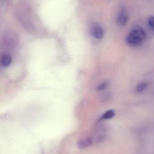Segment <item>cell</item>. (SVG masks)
I'll use <instances>...</instances> for the list:
<instances>
[{
    "instance_id": "cell-1",
    "label": "cell",
    "mask_w": 154,
    "mask_h": 154,
    "mask_svg": "<svg viewBox=\"0 0 154 154\" xmlns=\"http://www.w3.org/2000/svg\"><path fill=\"white\" fill-rule=\"evenodd\" d=\"M146 38V34L141 27L134 28L127 36V42L129 46L136 47L141 45Z\"/></svg>"
},
{
    "instance_id": "cell-2",
    "label": "cell",
    "mask_w": 154,
    "mask_h": 154,
    "mask_svg": "<svg viewBox=\"0 0 154 154\" xmlns=\"http://www.w3.org/2000/svg\"><path fill=\"white\" fill-rule=\"evenodd\" d=\"M91 32L92 35L96 38L100 39L104 37V32L103 29L100 26L96 25L94 26L92 28Z\"/></svg>"
},
{
    "instance_id": "cell-3",
    "label": "cell",
    "mask_w": 154,
    "mask_h": 154,
    "mask_svg": "<svg viewBox=\"0 0 154 154\" xmlns=\"http://www.w3.org/2000/svg\"><path fill=\"white\" fill-rule=\"evenodd\" d=\"M127 17L126 12L124 10L121 11L117 19V23L120 26H124L127 22Z\"/></svg>"
},
{
    "instance_id": "cell-4",
    "label": "cell",
    "mask_w": 154,
    "mask_h": 154,
    "mask_svg": "<svg viewBox=\"0 0 154 154\" xmlns=\"http://www.w3.org/2000/svg\"><path fill=\"white\" fill-rule=\"evenodd\" d=\"M11 57L8 55H4L1 58V64L5 67L9 66L11 63Z\"/></svg>"
},
{
    "instance_id": "cell-5",
    "label": "cell",
    "mask_w": 154,
    "mask_h": 154,
    "mask_svg": "<svg viewBox=\"0 0 154 154\" xmlns=\"http://www.w3.org/2000/svg\"><path fill=\"white\" fill-rule=\"evenodd\" d=\"M115 116V112L113 110H108L105 112L102 118L105 119H109L113 118Z\"/></svg>"
},
{
    "instance_id": "cell-6",
    "label": "cell",
    "mask_w": 154,
    "mask_h": 154,
    "mask_svg": "<svg viewBox=\"0 0 154 154\" xmlns=\"http://www.w3.org/2000/svg\"><path fill=\"white\" fill-rule=\"evenodd\" d=\"M91 143V140L90 139H86V140H82L79 142L78 145L79 148H83L90 145Z\"/></svg>"
},
{
    "instance_id": "cell-7",
    "label": "cell",
    "mask_w": 154,
    "mask_h": 154,
    "mask_svg": "<svg viewBox=\"0 0 154 154\" xmlns=\"http://www.w3.org/2000/svg\"><path fill=\"white\" fill-rule=\"evenodd\" d=\"M147 85H148V83L146 82H143L140 83L137 88V91L138 92H141L143 91L147 87Z\"/></svg>"
},
{
    "instance_id": "cell-8",
    "label": "cell",
    "mask_w": 154,
    "mask_h": 154,
    "mask_svg": "<svg viewBox=\"0 0 154 154\" xmlns=\"http://www.w3.org/2000/svg\"><path fill=\"white\" fill-rule=\"evenodd\" d=\"M148 24L151 29L154 31V16H151L149 18Z\"/></svg>"
},
{
    "instance_id": "cell-9",
    "label": "cell",
    "mask_w": 154,
    "mask_h": 154,
    "mask_svg": "<svg viewBox=\"0 0 154 154\" xmlns=\"http://www.w3.org/2000/svg\"><path fill=\"white\" fill-rule=\"evenodd\" d=\"M107 85L108 83H106V82H103V83H101L98 87L97 90L99 91L103 90L105 89L106 88Z\"/></svg>"
}]
</instances>
